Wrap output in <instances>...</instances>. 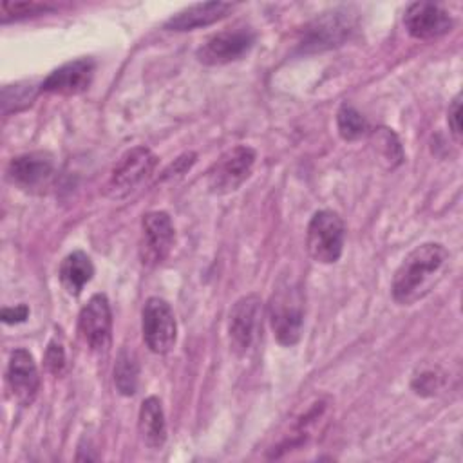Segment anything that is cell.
<instances>
[{"mask_svg": "<svg viewBox=\"0 0 463 463\" xmlns=\"http://www.w3.org/2000/svg\"><path fill=\"white\" fill-rule=\"evenodd\" d=\"M51 9H52V5L38 4V2H4L2 4V24H7L9 20L36 16V14L47 13Z\"/></svg>", "mask_w": 463, "mask_h": 463, "instance_id": "obj_23", "label": "cell"}, {"mask_svg": "<svg viewBox=\"0 0 463 463\" xmlns=\"http://www.w3.org/2000/svg\"><path fill=\"white\" fill-rule=\"evenodd\" d=\"M94 275V264L90 260V257L80 250L69 253L58 269V277L60 282L63 286V289L69 295H80V291L83 289V286L87 282H90Z\"/></svg>", "mask_w": 463, "mask_h": 463, "instance_id": "obj_17", "label": "cell"}, {"mask_svg": "<svg viewBox=\"0 0 463 463\" xmlns=\"http://www.w3.org/2000/svg\"><path fill=\"white\" fill-rule=\"evenodd\" d=\"M141 331L146 347L156 354L172 351L177 338V324L170 304L165 298H146L141 311Z\"/></svg>", "mask_w": 463, "mask_h": 463, "instance_id": "obj_6", "label": "cell"}, {"mask_svg": "<svg viewBox=\"0 0 463 463\" xmlns=\"http://www.w3.org/2000/svg\"><path fill=\"white\" fill-rule=\"evenodd\" d=\"M157 166L156 154L146 146H134L127 150L114 165L105 194L112 199H121L134 192L145 179L152 175Z\"/></svg>", "mask_w": 463, "mask_h": 463, "instance_id": "obj_4", "label": "cell"}, {"mask_svg": "<svg viewBox=\"0 0 463 463\" xmlns=\"http://www.w3.org/2000/svg\"><path fill=\"white\" fill-rule=\"evenodd\" d=\"M137 429L143 443L150 449H161L166 439V421L161 400L156 396H148L143 400L139 416H137Z\"/></svg>", "mask_w": 463, "mask_h": 463, "instance_id": "obj_16", "label": "cell"}, {"mask_svg": "<svg viewBox=\"0 0 463 463\" xmlns=\"http://www.w3.org/2000/svg\"><path fill=\"white\" fill-rule=\"evenodd\" d=\"M78 329L92 351H105L110 344L112 313L109 298L96 293L81 307L78 317Z\"/></svg>", "mask_w": 463, "mask_h": 463, "instance_id": "obj_10", "label": "cell"}, {"mask_svg": "<svg viewBox=\"0 0 463 463\" xmlns=\"http://www.w3.org/2000/svg\"><path fill=\"white\" fill-rule=\"evenodd\" d=\"M43 362H45V367H47L49 373H52V374H61L63 373L67 358H65L63 345L58 340H51L49 342L45 356H43Z\"/></svg>", "mask_w": 463, "mask_h": 463, "instance_id": "obj_24", "label": "cell"}, {"mask_svg": "<svg viewBox=\"0 0 463 463\" xmlns=\"http://www.w3.org/2000/svg\"><path fill=\"white\" fill-rule=\"evenodd\" d=\"M345 226L342 217L333 210H318L313 213L307 233L306 248L313 260L320 264H333L344 251Z\"/></svg>", "mask_w": 463, "mask_h": 463, "instance_id": "obj_3", "label": "cell"}, {"mask_svg": "<svg viewBox=\"0 0 463 463\" xmlns=\"http://www.w3.org/2000/svg\"><path fill=\"white\" fill-rule=\"evenodd\" d=\"M232 9H233V4H230V2L194 4V5L181 9L174 16H170L166 20L165 27L170 31H192L197 27H206V25H212V24L222 20L224 16H228V13Z\"/></svg>", "mask_w": 463, "mask_h": 463, "instance_id": "obj_15", "label": "cell"}, {"mask_svg": "<svg viewBox=\"0 0 463 463\" xmlns=\"http://www.w3.org/2000/svg\"><path fill=\"white\" fill-rule=\"evenodd\" d=\"M36 90L31 83H16V85H5L2 89V110L4 114L9 110V105L13 103L11 110H18L25 105H29L34 98Z\"/></svg>", "mask_w": 463, "mask_h": 463, "instance_id": "obj_22", "label": "cell"}, {"mask_svg": "<svg viewBox=\"0 0 463 463\" xmlns=\"http://www.w3.org/2000/svg\"><path fill=\"white\" fill-rule=\"evenodd\" d=\"M194 163H195V154L194 152H186L181 157H177L165 174H184Z\"/></svg>", "mask_w": 463, "mask_h": 463, "instance_id": "obj_28", "label": "cell"}, {"mask_svg": "<svg viewBox=\"0 0 463 463\" xmlns=\"http://www.w3.org/2000/svg\"><path fill=\"white\" fill-rule=\"evenodd\" d=\"M403 25L412 38L432 40L447 34L454 20L441 5L432 2H414L403 13Z\"/></svg>", "mask_w": 463, "mask_h": 463, "instance_id": "obj_11", "label": "cell"}, {"mask_svg": "<svg viewBox=\"0 0 463 463\" xmlns=\"http://www.w3.org/2000/svg\"><path fill=\"white\" fill-rule=\"evenodd\" d=\"M96 63L92 58H78L54 69L40 85L42 92L74 96L85 92L94 78Z\"/></svg>", "mask_w": 463, "mask_h": 463, "instance_id": "obj_14", "label": "cell"}, {"mask_svg": "<svg viewBox=\"0 0 463 463\" xmlns=\"http://www.w3.org/2000/svg\"><path fill=\"white\" fill-rule=\"evenodd\" d=\"M336 127L338 134L345 141H356L369 132L367 119L349 103H342L336 112Z\"/></svg>", "mask_w": 463, "mask_h": 463, "instance_id": "obj_20", "label": "cell"}, {"mask_svg": "<svg viewBox=\"0 0 463 463\" xmlns=\"http://www.w3.org/2000/svg\"><path fill=\"white\" fill-rule=\"evenodd\" d=\"M54 175V159L49 152L36 150L16 156L7 165V179L24 192L42 194Z\"/></svg>", "mask_w": 463, "mask_h": 463, "instance_id": "obj_8", "label": "cell"}, {"mask_svg": "<svg viewBox=\"0 0 463 463\" xmlns=\"http://www.w3.org/2000/svg\"><path fill=\"white\" fill-rule=\"evenodd\" d=\"M459 116H461V96L458 94L447 112V121H449V128L450 134L454 136V139L459 143L461 141V125H459Z\"/></svg>", "mask_w": 463, "mask_h": 463, "instance_id": "obj_26", "label": "cell"}, {"mask_svg": "<svg viewBox=\"0 0 463 463\" xmlns=\"http://www.w3.org/2000/svg\"><path fill=\"white\" fill-rule=\"evenodd\" d=\"M27 317H29V307L25 304L2 309V322L4 324H20V322H25Z\"/></svg>", "mask_w": 463, "mask_h": 463, "instance_id": "obj_27", "label": "cell"}, {"mask_svg": "<svg viewBox=\"0 0 463 463\" xmlns=\"http://www.w3.org/2000/svg\"><path fill=\"white\" fill-rule=\"evenodd\" d=\"M268 311L275 340L286 347L295 345L300 340L304 324V295L300 284L291 279L279 280Z\"/></svg>", "mask_w": 463, "mask_h": 463, "instance_id": "obj_2", "label": "cell"}, {"mask_svg": "<svg viewBox=\"0 0 463 463\" xmlns=\"http://www.w3.org/2000/svg\"><path fill=\"white\" fill-rule=\"evenodd\" d=\"M349 20L340 16H326L322 20H317L315 25L309 29V40L306 43H315L318 49L322 45H335L342 42L349 33Z\"/></svg>", "mask_w": 463, "mask_h": 463, "instance_id": "obj_18", "label": "cell"}, {"mask_svg": "<svg viewBox=\"0 0 463 463\" xmlns=\"http://www.w3.org/2000/svg\"><path fill=\"white\" fill-rule=\"evenodd\" d=\"M257 154L251 146L237 145L224 154L210 166L206 174V184L212 194L224 195L235 192L251 174Z\"/></svg>", "mask_w": 463, "mask_h": 463, "instance_id": "obj_5", "label": "cell"}, {"mask_svg": "<svg viewBox=\"0 0 463 463\" xmlns=\"http://www.w3.org/2000/svg\"><path fill=\"white\" fill-rule=\"evenodd\" d=\"M373 145L376 148V152L382 156L383 161L389 163V166H398L403 161V148L402 143L398 139V136L385 127H380L376 130H373Z\"/></svg>", "mask_w": 463, "mask_h": 463, "instance_id": "obj_21", "label": "cell"}, {"mask_svg": "<svg viewBox=\"0 0 463 463\" xmlns=\"http://www.w3.org/2000/svg\"><path fill=\"white\" fill-rule=\"evenodd\" d=\"M137 380H139V364L136 354L128 349H121L114 365L116 389L123 396H132L137 391Z\"/></svg>", "mask_w": 463, "mask_h": 463, "instance_id": "obj_19", "label": "cell"}, {"mask_svg": "<svg viewBox=\"0 0 463 463\" xmlns=\"http://www.w3.org/2000/svg\"><path fill=\"white\" fill-rule=\"evenodd\" d=\"M449 251L439 242H423L411 250L396 268L391 293L400 306H411L427 297L447 271Z\"/></svg>", "mask_w": 463, "mask_h": 463, "instance_id": "obj_1", "label": "cell"}, {"mask_svg": "<svg viewBox=\"0 0 463 463\" xmlns=\"http://www.w3.org/2000/svg\"><path fill=\"white\" fill-rule=\"evenodd\" d=\"M260 317V298L255 293L241 297L232 311L228 320V336H230V347L237 356L246 354L250 349L255 329L259 326Z\"/></svg>", "mask_w": 463, "mask_h": 463, "instance_id": "obj_12", "label": "cell"}, {"mask_svg": "<svg viewBox=\"0 0 463 463\" xmlns=\"http://www.w3.org/2000/svg\"><path fill=\"white\" fill-rule=\"evenodd\" d=\"M439 385H441V376L432 369L421 371L412 378V389L423 396L434 394L439 389Z\"/></svg>", "mask_w": 463, "mask_h": 463, "instance_id": "obj_25", "label": "cell"}, {"mask_svg": "<svg viewBox=\"0 0 463 463\" xmlns=\"http://www.w3.org/2000/svg\"><path fill=\"white\" fill-rule=\"evenodd\" d=\"M255 43V33L250 27L226 29L208 38L197 49V60L204 65H224L241 60Z\"/></svg>", "mask_w": 463, "mask_h": 463, "instance_id": "obj_9", "label": "cell"}, {"mask_svg": "<svg viewBox=\"0 0 463 463\" xmlns=\"http://www.w3.org/2000/svg\"><path fill=\"white\" fill-rule=\"evenodd\" d=\"M5 382L13 398L20 405H31L34 402L40 391V374L36 362L27 349L18 347L11 353L5 371Z\"/></svg>", "mask_w": 463, "mask_h": 463, "instance_id": "obj_13", "label": "cell"}, {"mask_svg": "<svg viewBox=\"0 0 463 463\" xmlns=\"http://www.w3.org/2000/svg\"><path fill=\"white\" fill-rule=\"evenodd\" d=\"M175 241V230L166 212H148L141 221L139 259L145 266L161 264L172 251Z\"/></svg>", "mask_w": 463, "mask_h": 463, "instance_id": "obj_7", "label": "cell"}]
</instances>
